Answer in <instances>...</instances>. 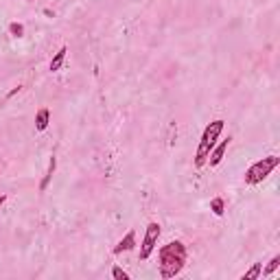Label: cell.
<instances>
[{
  "label": "cell",
  "instance_id": "8fae6325",
  "mask_svg": "<svg viewBox=\"0 0 280 280\" xmlns=\"http://www.w3.org/2000/svg\"><path fill=\"white\" fill-rule=\"evenodd\" d=\"M261 269H263V263H254L250 271H245V274L241 276V280H254L261 276Z\"/></svg>",
  "mask_w": 280,
  "mask_h": 280
},
{
  "label": "cell",
  "instance_id": "e0dca14e",
  "mask_svg": "<svg viewBox=\"0 0 280 280\" xmlns=\"http://www.w3.org/2000/svg\"><path fill=\"white\" fill-rule=\"evenodd\" d=\"M27 3H31V0H27Z\"/></svg>",
  "mask_w": 280,
  "mask_h": 280
},
{
  "label": "cell",
  "instance_id": "30bf717a",
  "mask_svg": "<svg viewBox=\"0 0 280 280\" xmlns=\"http://www.w3.org/2000/svg\"><path fill=\"white\" fill-rule=\"evenodd\" d=\"M210 210L215 212L217 217H221V215H224V210H226V202L221 199V197H215V199L210 202Z\"/></svg>",
  "mask_w": 280,
  "mask_h": 280
},
{
  "label": "cell",
  "instance_id": "7a4b0ae2",
  "mask_svg": "<svg viewBox=\"0 0 280 280\" xmlns=\"http://www.w3.org/2000/svg\"><path fill=\"white\" fill-rule=\"evenodd\" d=\"M224 125H226V123L221 118H217V121H212L210 125L204 129L199 147H197V153H195V167H204V164H206V160H208V155L212 151V147L217 145V138L221 136V131H224Z\"/></svg>",
  "mask_w": 280,
  "mask_h": 280
},
{
  "label": "cell",
  "instance_id": "9a60e30c",
  "mask_svg": "<svg viewBox=\"0 0 280 280\" xmlns=\"http://www.w3.org/2000/svg\"><path fill=\"white\" fill-rule=\"evenodd\" d=\"M20 90H22V88H20V86H18V88H15V90H11V92H9V98H11V96H13V94H18V92H20Z\"/></svg>",
  "mask_w": 280,
  "mask_h": 280
},
{
  "label": "cell",
  "instance_id": "2e32d148",
  "mask_svg": "<svg viewBox=\"0 0 280 280\" xmlns=\"http://www.w3.org/2000/svg\"><path fill=\"white\" fill-rule=\"evenodd\" d=\"M5 202H7V195H0V206H3Z\"/></svg>",
  "mask_w": 280,
  "mask_h": 280
},
{
  "label": "cell",
  "instance_id": "ba28073f",
  "mask_svg": "<svg viewBox=\"0 0 280 280\" xmlns=\"http://www.w3.org/2000/svg\"><path fill=\"white\" fill-rule=\"evenodd\" d=\"M55 167H57V158L53 155L51 158V162H48V171H46V175H44V179H42V184H39V191H46L48 188V184H51V179H53V173H55Z\"/></svg>",
  "mask_w": 280,
  "mask_h": 280
},
{
  "label": "cell",
  "instance_id": "5bb4252c",
  "mask_svg": "<svg viewBox=\"0 0 280 280\" xmlns=\"http://www.w3.org/2000/svg\"><path fill=\"white\" fill-rule=\"evenodd\" d=\"M112 276L116 278V280H129V274H127V271H123V269H121L118 265L112 269Z\"/></svg>",
  "mask_w": 280,
  "mask_h": 280
},
{
  "label": "cell",
  "instance_id": "5b68a950",
  "mask_svg": "<svg viewBox=\"0 0 280 280\" xmlns=\"http://www.w3.org/2000/svg\"><path fill=\"white\" fill-rule=\"evenodd\" d=\"M230 140H232V138L228 136L226 140H221L219 145L212 147V151H210V155H208V160H206V162H210V167H217V164H219L221 160H224V155H226V151H228Z\"/></svg>",
  "mask_w": 280,
  "mask_h": 280
},
{
  "label": "cell",
  "instance_id": "3957f363",
  "mask_svg": "<svg viewBox=\"0 0 280 280\" xmlns=\"http://www.w3.org/2000/svg\"><path fill=\"white\" fill-rule=\"evenodd\" d=\"M278 164H280V158H278V155H267V158L254 162L252 167L245 171V175H243L245 184H248V186H256V184H261L263 179H265L269 173L278 167Z\"/></svg>",
  "mask_w": 280,
  "mask_h": 280
},
{
  "label": "cell",
  "instance_id": "8992f818",
  "mask_svg": "<svg viewBox=\"0 0 280 280\" xmlns=\"http://www.w3.org/2000/svg\"><path fill=\"white\" fill-rule=\"evenodd\" d=\"M134 248H136V232H134V230H129V232L123 236L116 245H114L112 252L114 254H123V252H129V250H134Z\"/></svg>",
  "mask_w": 280,
  "mask_h": 280
},
{
  "label": "cell",
  "instance_id": "7c38bea8",
  "mask_svg": "<svg viewBox=\"0 0 280 280\" xmlns=\"http://www.w3.org/2000/svg\"><path fill=\"white\" fill-rule=\"evenodd\" d=\"M278 265H280V254H276V256L269 261V265H267L265 269H261V271H263V276H271V274H274V271L278 269Z\"/></svg>",
  "mask_w": 280,
  "mask_h": 280
},
{
  "label": "cell",
  "instance_id": "9c48e42d",
  "mask_svg": "<svg viewBox=\"0 0 280 280\" xmlns=\"http://www.w3.org/2000/svg\"><path fill=\"white\" fill-rule=\"evenodd\" d=\"M66 53H68V48H66V46H62V48H59V51H57V53H55V57H53V59H51V70H53V72H57V70H59V68H62V66H64V59H66Z\"/></svg>",
  "mask_w": 280,
  "mask_h": 280
},
{
  "label": "cell",
  "instance_id": "277c9868",
  "mask_svg": "<svg viewBox=\"0 0 280 280\" xmlns=\"http://www.w3.org/2000/svg\"><path fill=\"white\" fill-rule=\"evenodd\" d=\"M160 232H162V230H160L158 221H151V224L147 226L143 245H140V261H147L151 256V252L155 250V243H158V238H160Z\"/></svg>",
  "mask_w": 280,
  "mask_h": 280
},
{
  "label": "cell",
  "instance_id": "52a82bcc",
  "mask_svg": "<svg viewBox=\"0 0 280 280\" xmlns=\"http://www.w3.org/2000/svg\"><path fill=\"white\" fill-rule=\"evenodd\" d=\"M48 123H51V112H48L46 108H39L37 114H35V129L44 131L48 127Z\"/></svg>",
  "mask_w": 280,
  "mask_h": 280
},
{
  "label": "cell",
  "instance_id": "6da1fadb",
  "mask_svg": "<svg viewBox=\"0 0 280 280\" xmlns=\"http://www.w3.org/2000/svg\"><path fill=\"white\" fill-rule=\"evenodd\" d=\"M188 258L186 245L182 241H171L160 248V276L162 278H175L184 269Z\"/></svg>",
  "mask_w": 280,
  "mask_h": 280
},
{
  "label": "cell",
  "instance_id": "4fadbf2b",
  "mask_svg": "<svg viewBox=\"0 0 280 280\" xmlns=\"http://www.w3.org/2000/svg\"><path fill=\"white\" fill-rule=\"evenodd\" d=\"M9 33H11L13 37H22L24 35V27H22L20 22H11L9 24Z\"/></svg>",
  "mask_w": 280,
  "mask_h": 280
}]
</instances>
